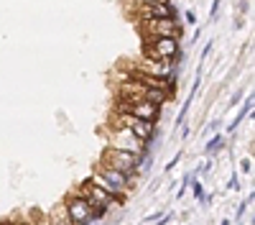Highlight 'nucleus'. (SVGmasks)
I'll list each match as a JSON object with an SVG mask.
<instances>
[{"mask_svg":"<svg viewBox=\"0 0 255 225\" xmlns=\"http://www.w3.org/2000/svg\"><path fill=\"white\" fill-rule=\"evenodd\" d=\"M105 141L107 146H113V149H120V151H128L133 156H138V159H143V156H148V141L138 138L136 133H130L128 128H120V126H113V123H107L105 128Z\"/></svg>","mask_w":255,"mask_h":225,"instance_id":"nucleus-1","label":"nucleus"},{"mask_svg":"<svg viewBox=\"0 0 255 225\" xmlns=\"http://www.w3.org/2000/svg\"><path fill=\"white\" fill-rule=\"evenodd\" d=\"M77 195H79V197L87 202V205L92 207V212L97 215V220H102L107 212H113L115 207H120V200H118V197H113L110 192H105L102 187H97L95 182H90V179L79 184Z\"/></svg>","mask_w":255,"mask_h":225,"instance_id":"nucleus-2","label":"nucleus"},{"mask_svg":"<svg viewBox=\"0 0 255 225\" xmlns=\"http://www.w3.org/2000/svg\"><path fill=\"white\" fill-rule=\"evenodd\" d=\"M179 39L161 36V39H143V56L156 62H176L179 59Z\"/></svg>","mask_w":255,"mask_h":225,"instance_id":"nucleus-3","label":"nucleus"},{"mask_svg":"<svg viewBox=\"0 0 255 225\" xmlns=\"http://www.w3.org/2000/svg\"><path fill=\"white\" fill-rule=\"evenodd\" d=\"M110 123H113V126H120V128H128L130 133H136L138 138L148 141V143H151L153 136H156V123L143 120V118H136V115H130V112L113 110V112H110Z\"/></svg>","mask_w":255,"mask_h":225,"instance_id":"nucleus-4","label":"nucleus"},{"mask_svg":"<svg viewBox=\"0 0 255 225\" xmlns=\"http://www.w3.org/2000/svg\"><path fill=\"white\" fill-rule=\"evenodd\" d=\"M140 161L138 156H133L128 151H120V149H113V146H105L102 156H99V164L105 166H113L118 172H125V174H138L140 172Z\"/></svg>","mask_w":255,"mask_h":225,"instance_id":"nucleus-5","label":"nucleus"},{"mask_svg":"<svg viewBox=\"0 0 255 225\" xmlns=\"http://www.w3.org/2000/svg\"><path fill=\"white\" fill-rule=\"evenodd\" d=\"M113 110L130 112V115L143 118V120H151V123H158V118H161V105L148 103V100H140V97L138 100H123V97H118Z\"/></svg>","mask_w":255,"mask_h":225,"instance_id":"nucleus-6","label":"nucleus"},{"mask_svg":"<svg viewBox=\"0 0 255 225\" xmlns=\"http://www.w3.org/2000/svg\"><path fill=\"white\" fill-rule=\"evenodd\" d=\"M138 28L143 33V39H161V36L179 39V21H176V16L153 18V21H138Z\"/></svg>","mask_w":255,"mask_h":225,"instance_id":"nucleus-7","label":"nucleus"},{"mask_svg":"<svg viewBox=\"0 0 255 225\" xmlns=\"http://www.w3.org/2000/svg\"><path fill=\"white\" fill-rule=\"evenodd\" d=\"M64 210H66V215H69L72 225H92L97 220V215L92 212V207L87 205V202L77 195V192H69L64 200Z\"/></svg>","mask_w":255,"mask_h":225,"instance_id":"nucleus-8","label":"nucleus"},{"mask_svg":"<svg viewBox=\"0 0 255 225\" xmlns=\"http://www.w3.org/2000/svg\"><path fill=\"white\" fill-rule=\"evenodd\" d=\"M95 172L99 174V177H105L110 184H113L118 192H123V195H128L130 189H133V184H136V179H138V174H125V172H118V169H113V166H105V164H99Z\"/></svg>","mask_w":255,"mask_h":225,"instance_id":"nucleus-9","label":"nucleus"},{"mask_svg":"<svg viewBox=\"0 0 255 225\" xmlns=\"http://www.w3.org/2000/svg\"><path fill=\"white\" fill-rule=\"evenodd\" d=\"M133 16H136V23H138V21L169 18V16H176V8H174L171 3H148V5L133 8Z\"/></svg>","mask_w":255,"mask_h":225,"instance_id":"nucleus-10","label":"nucleus"},{"mask_svg":"<svg viewBox=\"0 0 255 225\" xmlns=\"http://www.w3.org/2000/svg\"><path fill=\"white\" fill-rule=\"evenodd\" d=\"M199 82H202V74H196L194 77V85H192V92L186 95V100H184V108H181V112H179V118H176V126H181L184 123V118H186V112H189V108H192V103H194V97H196V90H199Z\"/></svg>","mask_w":255,"mask_h":225,"instance_id":"nucleus-11","label":"nucleus"},{"mask_svg":"<svg viewBox=\"0 0 255 225\" xmlns=\"http://www.w3.org/2000/svg\"><path fill=\"white\" fill-rule=\"evenodd\" d=\"M46 218H49V225H72V220H69V215H66L64 205L51 207V210L46 212Z\"/></svg>","mask_w":255,"mask_h":225,"instance_id":"nucleus-12","label":"nucleus"},{"mask_svg":"<svg viewBox=\"0 0 255 225\" xmlns=\"http://www.w3.org/2000/svg\"><path fill=\"white\" fill-rule=\"evenodd\" d=\"M253 103H255V100H253V95H248V100H245V105H242V108H240V112H237V118H235V120H232V123H230V128H227L230 133H235V128H237V126H240V123H242V120H245V118L250 115V112H253Z\"/></svg>","mask_w":255,"mask_h":225,"instance_id":"nucleus-13","label":"nucleus"},{"mask_svg":"<svg viewBox=\"0 0 255 225\" xmlns=\"http://www.w3.org/2000/svg\"><path fill=\"white\" fill-rule=\"evenodd\" d=\"M90 182H95L97 187H102V189H105V192H110V195H113V197H118V200H123V192H118V189H115L113 184H110V182H107V179H105V177H99L97 172H95V174H90Z\"/></svg>","mask_w":255,"mask_h":225,"instance_id":"nucleus-14","label":"nucleus"},{"mask_svg":"<svg viewBox=\"0 0 255 225\" xmlns=\"http://www.w3.org/2000/svg\"><path fill=\"white\" fill-rule=\"evenodd\" d=\"M222 141H225V136L222 133H217V136L212 138V141H207V146H204V154H215L219 146H222Z\"/></svg>","mask_w":255,"mask_h":225,"instance_id":"nucleus-15","label":"nucleus"},{"mask_svg":"<svg viewBox=\"0 0 255 225\" xmlns=\"http://www.w3.org/2000/svg\"><path fill=\"white\" fill-rule=\"evenodd\" d=\"M28 225H49V218L43 215V212H31Z\"/></svg>","mask_w":255,"mask_h":225,"instance_id":"nucleus-16","label":"nucleus"},{"mask_svg":"<svg viewBox=\"0 0 255 225\" xmlns=\"http://www.w3.org/2000/svg\"><path fill=\"white\" fill-rule=\"evenodd\" d=\"M130 8H138V5H148V3H171V0H128Z\"/></svg>","mask_w":255,"mask_h":225,"instance_id":"nucleus-17","label":"nucleus"},{"mask_svg":"<svg viewBox=\"0 0 255 225\" xmlns=\"http://www.w3.org/2000/svg\"><path fill=\"white\" fill-rule=\"evenodd\" d=\"M192 184V192H194V197L199 200V202H202L204 200V189H202V184H199V182H189Z\"/></svg>","mask_w":255,"mask_h":225,"instance_id":"nucleus-18","label":"nucleus"},{"mask_svg":"<svg viewBox=\"0 0 255 225\" xmlns=\"http://www.w3.org/2000/svg\"><path fill=\"white\" fill-rule=\"evenodd\" d=\"M240 169H242V174H250V172H253L250 159H242V161H240Z\"/></svg>","mask_w":255,"mask_h":225,"instance_id":"nucleus-19","label":"nucleus"},{"mask_svg":"<svg viewBox=\"0 0 255 225\" xmlns=\"http://www.w3.org/2000/svg\"><path fill=\"white\" fill-rule=\"evenodd\" d=\"M181 154H184V151H179V154H176V156H174V159H171L169 164H166V172H171V169H174L176 164H179V159H181Z\"/></svg>","mask_w":255,"mask_h":225,"instance_id":"nucleus-20","label":"nucleus"},{"mask_svg":"<svg viewBox=\"0 0 255 225\" xmlns=\"http://www.w3.org/2000/svg\"><path fill=\"white\" fill-rule=\"evenodd\" d=\"M227 187H230V189H237V187H240V182H237V177H232V179H230V182H227Z\"/></svg>","mask_w":255,"mask_h":225,"instance_id":"nucleus-21","label":"nucleus"},{"mask_svg":"<svg viewBox=\"0 0 255 225\" xmlns=\"http://www.w3.org/2000/svg\"><path fill=\"white\" fill-rule=\"evenodd\" d=\"M161 215H163V212H153V215H148V218H146V223H156Z\"/></svg>","mask_w":255,"mask_h":225,"instance_id":"nucleus-22","label":"nucleus"},{"mask_svg":"<svg viewBox=\"0 0 255 225\" xmlns=\"http://www.w3.org/2000/svg\"><path fill=\"white\" fill-rule=\"evenodd\" d=\"M217 10H219V0H215V3H212V13H209V16L217 18Z\"/></svg>","mask_w":255,"mask_h":225,"instance_id":"nucleus-23","label":"nucleus"},{"mask_svg":"<svg viewBox=\"0 0 255 225\" xmlns=\"http://www.w3.org/2000/svg\"><path fill=\"white\" fill-rule=\"evenodd\" d=\"M240 97H242V92H237L235 97H232V100H230V105H237V103H240Z\"/></svg>","mask_w":255,"mask_h":225,"instance_id":"nucleus-24","label":"nucleus"},{"mask_svg":"<svg viewBox=\"0 0 255 225\" xmlns=\"http://www.w3.org/2000/svg\"><path fill=\"white\" fill-rule=\"evenodd\" d=\"M10 225H28V220H20V223H10Z\"/></svg>","mask_w":255,"mask_h":225,"instance_id":"nucleus-25","label":"nucleus"},{"mask_svg":"<svg viewBox=\"0 0 255 225\" xmlns=\"http://www.w3.org/2000/svg\"><path fill=\"white\" fill-rule=\"evenodd\" d=\"M219 225H230V220H222V223H219Z\"/></svg>","mask_w":255,"mask_h":225,"instance_id":"nucleus-26","label":"nucleus"},{"mask_svg":"<svg viewBox=\"0 0 255 225\" xmlns=\"http://www.w3.org/2000/svg\"><path fill=\"white\" fill-rule=\"evenodd\" d=\"M0 225H10V220H3V223H0Z\"/></svg>","mask_w":255,"mask_h":225,"instance_id":"nucleus-27","label":"nucleus"}]
</instances>
